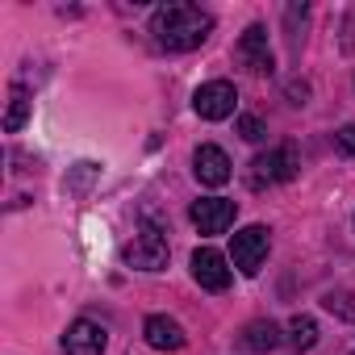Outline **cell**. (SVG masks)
<instances>
[{
    "instance_id": "cell-13",
    "label": "cell",
    "mask_w": 355,
    "mask_h": 355,
    "mask_svg": "<svg viewBox=\"0 0 355 355\" xmlns=\"http://www.w3.org/2000/svg\"><path fill=\"white\" fill-rule=\"evenodd\" d=\"M26 121H30V92H26L21 84H13V88H9V113H5V130H9V134H17Z\"/></svg>"
},
{
    "instance_id": "cell-18",
    "label": "cell",
    "mask_w": 355,
    "mask_h": 355,
    "mask_svg": "<svg viewBox=\"0 0 355 355\" xmlns=\"http://www.w3.org/2000/svg\"><path fill=\"white\" fill-rule=\"evenodd\" d=\"M334 146H338V155L355 159V125H343V130L334 134Z\"/></svg>"
},
{
    "instance_id": "cell-10",
    "label": "cell",
    "mask_w": 355,
    "mask_h": 355,
    "mask_svg": "<svg viewBox=\"0 0 355 355\" xmlns=\"http://www.w3.org/2000/svg\"><path fill=\"white\" fill-rule=\"evenodd\" d=\"M105 347H109L105 326H101V322H88V318L71 322L67 334H63V351H67V355H101Z\"/></svg>"
},
{
    "instance_id": "cell-16",
    "label": "cell",
    "mask_w": 355,
    "mask_h": 355,
    "mask_svg": "<svg viewBox=\"0 0 355 355\" xmlns=\"http://www.w3.org/2000/svg\"><path fill=\"white\" fill-rule=\"evenodd\" d=\"M96 175H101V167H96V163H76V171L63 180V189H67V193H84V189L96 180Z\"/></svg>"
},
{
    "instance_id": "cell-2",
    "label": "cell",
    "mask_w": 355,
    "mask_h": 355,
    "mask_svg": "<svg viewBox=\"0 0 355 355\" xmlns=\"http://www.w3.org/2000/svg\"><path fill=\"white\" fill-rule=\"evenodd\" d=\"M293 175H297V155H293V146H276V150L251 159L247 180H251V189H268V184H288Z\"/></svg>"
},
{
    "instance_id": "cell-14",
    "label": "cell",
    "mask_w": 355,
    "mask_h": 355,
    "mask_svg": "<svg viewBox=\"0 0 355 355\" xmlns=\"http://www.w3.org/2000/svg\"><path fill=\"white\" fill-rule=\"evenodd\" d=\"M288 343H293L297 351H309V347L318 343V322H313L309 313H297V318L288 322Z\"/></svg>"
},
{
    "instance_id": "cell-15",
    "label": "cell",
    "mask_w": 355,
    "mask_h": 355,
    "mask_svg": "<svg viewBox=\"0 0 355 355\" xmlns=\"http://www.w3.org/2000/svg\"><path fill=\"white\" fill-rule=\"evenodd\" d=\"M322 309L355 326V301H351V293H343V288H330V293H322Z\"/></svg>"
},
{
    "instance_id": "cell-3",
    "label": "cell",
    "mask_w": 355,
    "mask_h": 355,
    "mask_svg": "<svg viewBox=\"0 0 355 355\" xmlns=\"http://www.w3.org/2000/svg\"><path fill=\"white\" fill-rule=\"evenodd\" d=\"M268 247H272L268 226H243V230L230 239V259H234V268H239L243 276H255V272L263 268V259H268Z\"/></svg>"
},
{
    "instance_id": "cell-8",
    "label": "cell",
    "mask_w": 355,
    "mask_h": 355,
    "mask_svg": "<svg viewBox=\"0 0 355 355\" xmlns=\"http://www.w3.org/2000/svg\"><path fill=\"white\" fill-rule=\"evenodd\" d=\"M234 55H239V63H243L247 71H255V76H272V67H276L263 26H247L243 38H239V46H234Z\"/></svg>"
},
{
    "instance_id": "cell-4",
    "label": "cell",
    "mask_w": 355,
    "mask_h": 355,
    "mask_svg": "<svg viewBox=\"0 0 355 355\" xmlns=\"http://www.w3.org/2000/svg\"><path fill=\"white\" fill-rule=\"evenodd\" d=\"M167 239L159 234V230H138L134 234V243H125V263L130 268H138V272H163L167 268Z\"/></svg>"
},
{
    "instance_id": "cell-11",
    "label": "cell",
    "mask_w": 355,
    "mask_h": 355,
    "mask_svg": "<svg viewBox=\"0 0 355 355\" xmlns=\"http://www.w3.org/2000/svg\"><path fill=\"white\" fill-rule=\"evenodd\" d=\"M142 338L155 347V351H180L189 338H184V326L175 322V318H167V313H150L146 322H142Z\"/></svg>"
},
{
    "instance_id": "cell-12",
    "label": "cell",
    "mask_w": 355,
    "mask_h": 355,
    "mask_svg": "<svg viewBox=\"0 0 355 355\" xmlns=\"http://www.w3.org/2000/svg\"><path fill=\"white\" fill-rule=\"evenodd\" d=\"M243 347H251V351H272V347H280L284 343V334H280V326L272 322V318H259V322H251V326H243Z\"/></svg>"
},
{
    "instance_id": "cell-5",
    "label": "cell",
    "mask_w": 355,
    "mask_h": 355,
    "mask_svg": "<svg viewBox=\"0 0 355 355\" xmlns=\"http://www.w3.org/2000/svg\"><path fill=\"white\" fill-rule=\"evenodd\" d=\"M234 105H239V88H234L230 80H209V84H201V88L193 92V109H197L205 121L230 117Z\"/></svg>"
},
{
    "instance_id": "cell-1",
    "label": "cell",
    "mask_w": 355,
    "mask_h": 355,
    "mask_svg": "<svg viewBox=\"0 0 355 355\" xmlns=\"http://www.w3.org/2000/svg\"><path fill=\"white\" fill-rule=\"evenodd\" d=\"M214 21L197 5H159L150 13V34L163 51H197L209 38Z\"/></svg>"
},
{
    "instance_id": "cell-7",
    "label": "cell",
    "mask_w": 355,
    "mask_h": 355,
    "mask_svg": "<svg viewBox=\"0 0 355 355\" xmlns=\"http://www.w3.org/2000/svg\"><path fill=\"white\" fill-rule=\"evenodd\" d=\"M230 259L222 255V251H214V247H197L193 251V280L201 284V288H209V293H226L230 288Z\"/></svg>"
},
{
    "instance_id": "cell-6",
    "label": "cell",
    "mask_w": 355,
    "mask_h": 355,
    "mask_svg": "<svg viewBox=\"0 0 355 355\" xmlns=\"http://www.w3.org/2000/svg\"><path fill=\"white\" fill-rule=\"evenodd\" d=\"M189 218H193V226H197L201 234H226V230L234 226V218H239V205L226 201V197H201V201L189 209Z\"/></svg>"
},
{
    "instance_id": "cell-9",
    "label": "cell",
    "mask_w": 355,
    "mask_h": 355,
    "mask_svg": "<svg viewBox=\"0 0 355 355\" xmlns=\"http://www.w3.org/2000/svg\"><path fill=\"white\" fill-rule=\"evenodd\" d=\"M193 175H197L205 189H222V184L230 180V155H226L222 146H214V142L197 146V155H193Z\"/></svg>"
},
{
    "instance_id": "cell-17",
    "label": "cell",
    "mask_w": 355,
    "mask_h": 355,
    "mask_svg": "<svg viewBox=\"0 0 355 355\" xmlns=\"http://www.w3.org/2000/svg\"><path fill=\"white\" fill-rule=\"evenodd\" d=\"M239 134H243L247 142H259L268 130H263V121H259V117H251V113H247V117H239Z\"/></svg>"
}]
</instances>
